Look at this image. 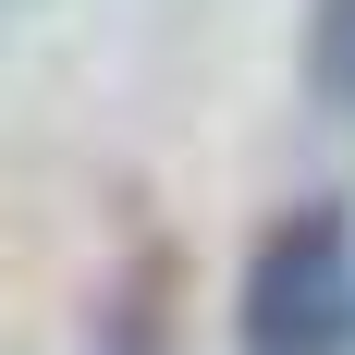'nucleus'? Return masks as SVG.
I'll list each match as a JSON object with an SVG mask.
<instances>
[{
	"label": "nucleus",
	"instance_id": "nucleus-2",
	"mask_svg": "<svg viewBox=\"0 0 355 355\" xmlns=\"http://www.w3.org/2000/svg\"><path fill=\"white\" fill-rule=\"evenodd\" d=\"M319 49H331V86L355 98V0H331V25H319Z\"/></svg>",
	"mask_w": 355,
	"mask_h": 355
},
{
	"label": "nucleus",
	"instance_id": "nucleus-1",
	"mask_svg": "<svg viewBox=\"0 0 355 355\" xmlns=\"http://www.w3.org/2000/svg\"><path fill=\"white\" fill-rule=\"evenodd\" d=\"M233 331H245V355H343L355 343V233L331 196H306L257 233Z\"/></svg>",
	"mask_w": 355,
	"mask_h": 355
}]
</instances>
